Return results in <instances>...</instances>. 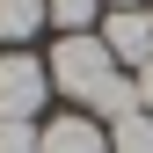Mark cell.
Here are the masks:
<instances>
[{
	"instance_id": "6da1fadb",
	"label": "cell",
	"mask_w": 153,
	"mask_h": 153,
	"mask_svg": "<svg viewBox=\"0 0 153 153\" xmlns=\"http://www.w3.org/2000/svg\"><path fill=\"white\" fill-rule=\"evenodd\" d=\"M109 80H117V59L102 36H59L51 44V88H66L73 102H95Z\"/></svg>"
},
{
	"instance_id": "7a4b0ae2",
	"label": "cell",
	"mask_w": 153,
	"mask_h": 153,
	"mask_svg": "<svg viewBox=\"0 0 153 153\" xmlns=\"http://www.w3.org/2000/svg\"><path fill=\"white\" fill-rule=\"evenodd\" d=\"M51 95V66L29 59V51H0V117L7 124H29Z\"/></svg>"
},
{
	"instance_id": "3957f363",
	"label": "cell",
	"mask_w": 153,
	"mask_h": 153,
	"mask_svg": "<svg viewBox=\"0 0 153 153\" xmlns=\"http://www.w3.org/2000/svg\"><path fill=\"white\" fill-rule=\"evenodd\" d=\"M102 44H109L117 66H146V59H153V15H146V7H109Z\"/></svg>"
},
{
	"instance_id": "277c9868",
	"label": "cell",
	"mask_w": 153,
	"mask_h": 153,
	"mask_svg": "<svg viewBox=\"0 0 153 153\" xmlns=\"http://www.w3.org/2000/svg\"><path fill=\"white\" fill-rule=\"evenodd\" d=\"M36 153H109V139H102V124H88V117H51L44 139H36Z\"/></svg>"
},
{
	"instance_id": "5b68a950",
	"label": "cell",
	"mask_w": 153,
	"mask_h": 153,
	"mask_svg": "<svg viewBox=\"0 0 153 153\" xmlns=\"http://www.w3.org/2000/svg\"><path fill=\"white\" fill-rule=\"evenodd\" d=\"M44 29V0H0V44H22Z\"/></svg>"
},
{
	"instance_id": "8992f818",
	"label": "cell",
	"mask_w": 153,
	"mask_h": 153,
	"mask_svg": "<svg viewBox=\"0 0 153 153\" xmlns=\"http://www.w3.org/2000/svg\"><path fill=\"white\" fill-rule=\"evenodd\" d=\"M109 153H153V117L131 109L124 124H109Z\"/></svg>"
},
{
	"instance_id": "52a82bcc",
	"label": "cell",
	"mask_w": 153,
	"mask_h": 153,
	"mask_svg": "<svg viewBox=\"0 0 153 153\" xmlns=\"http://www.w3.org/2000/svg\"><path fill=\"white\" fill-rule=\"evenodd\" d=\"M95 7H102V0H44V22H59L66 36H88Z\"/></svg>"
},
{
	"instance_id": "ba28073f",
	"label": "cell",
	"mask_w": 153,
	"mask_h": 153,
	"mask_svg": "<svg viewBox=\"0 0 153 153\" xmlns=\"http://www.w3.org/2000/svg\"><path fill=\"white\" fill-rule=\"evenodd\" d=\"M95 109H102V117H117V124H124L131 109H139V80H124V73H117V80H109L102 95H95Z\"/></svg>"
},
{
	"instance_id": "9c48e42d",
	"label": "cell",
	"mask_w": 153,
	"mask_h": 153,
	"mask_svg": "<svg viewBox=\"0 0 153 153\" xmlns=\"http://www.w3.org/2000/svg\"><path fill=\"white\" fill-rule=\"evenodd\" d=\"M36 139H44L36 124H7L0 117V153H36Z\"/></svg>"
},
{
	"instance_id": "30bf717a",
	"label": "cell",
	"mask_w": 153,
	"mask_h": 153,
	"mask_svg": "<svg viewBox=\"0 0 153 153\" xmlns=\"http://www.w3.org/2000/svg\"><path fill=\"white\" fill-rule=\"evenodd\" d=\"M139 109H146V117H153V59L139 66Z\"/></svg>"
},
{
	"instance_id": "8fae6325",
	"label": "cell",
	"mask_w": 153,
	"mask_h": 153,
	"mask_svg": "<svg viewBox=\"0 0 153 153\" xmlns=\"http://www.w3.org/2000/svg\"><path fill=\"white\" fill-rule=\"evenodd\" d=\"M109 7H139V0H109Z\"/></svg>"
},
{
	"instance_id": "7c38bea8",
	"label": "cell",
	"mask_w": 153,
	"mask_h": 153,
	"mask_svg": "<svg viewBox=\"0 0 153 153\" xmlns=\"http://www.w3.org/2000/svg\"><path fill=\"white\" fill-rule=\"evenodd\" d=\"M146 15H153V7H146Z\"/></svg>"
}]
</instances>
